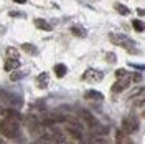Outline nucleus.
<instances>
[{"label": "nucleus", "instance_id": "obj_3", "mask_svg": "<svg viewBox=\"0 0 145 144\" xmlns=\"http://www.w3.org/2000/svg\"><path fill=\"white\" fill-rule=\"evenodd\" d=\"M122 131L127 136L135 134L137 131H138V119L135 116H125L122 119Z\"/></svg>", "mask_w": 145, "mask_h": 144}, {"label": "nucleus", "instance_id": "obj_20", "mask_svg": "<svg viewBox=\"0 0 145 144\" xmlns=\"http://www.w3.org/2000/svg\"><path fill=\"white\" fill-rule=\"evenodd\" d=\"M15 3H20V5H23V3H27L28 0H13Z\"/></svg>", "mask_w": 145, "mask_h": 144}, {"label": "nucleus", "instance_id": "obj_2", "mask_svg": "<svg viewBox=\"0 0 145 144\" xmlns=\"http://www.w3.org/2000/svg\"><path fill=\"white\" fill-rule=\"evenodd\" d=\"M0 133L3 137H17L18 133H20V126H18V121H13V119H2L0 121Z\"/></svg>", "mask_w": 145, "mask_h": 144}, {"label": "nucleus", "instance_id": "obj_10", "mask_svg": "<svg viewBox=\"0 0 145 144\" xmlns=\"http://www.w3.org/2000/svg\"><path fill=\"white\" fill-rule=\"evenodd\" d=\"M84 98L86 99H96V101H104V94L99 93V91H96V90H91V91H86Z\"/></svg>", "mask_w": 145, "mask_h": 144}, {"label": "nucleus", "instance_id": "obj_15", "mask_svg": "<svg viewBox=\"0 0 145 144\" xmlns=\"http://www.w3.org/2000/svg\"><path fill=\"white\" fill-rule=\"evenodd\" d=\"M5 53H7V58H15V60H18V56H20V52H18V48H15V46H8Z\"/></svg>", "mask_w": 145, "mask_h": 144}, {"label": "nucleus", "instance_id": "obj_6", "mask_svg": "<svg viewBox=\"0 0 145 144\" xmlns=\"http://www.w3.org/2000/svg\"><path fill=\"white\" fill-rule=\"evenodd\" d=\"M0 114H2V118H5V119H13V121H20V119H22V114L18 113L17 109H13V108L2 109Z\"/></svg>", "mask_w": 145, "mask_h": 144}, {"label": "nucleus", "instance_id": "obj_16", "mask_svg": "<svg viewBox=\"0 0 145 144\" xmlns=\"http://www.w3.org/2000/svg\"><path fill=\"white\" fill-rule=\"evenodd\" d=\"M71 33H72L74 36H79V38H82V36L88 35V32H86L84 28H78V27H72V28H71Z\"/></svg>", "mask_w": 145, "mask_h": 144}, {"label": "nucleus", "instance_id": "obj_17", "mask_svg": "<svg viewBox=\"0 0 145 144\" xmlns=\"http://www.w3.org/2000/svg\"><path fill=\"white\" fill-rule=\"evenodd\" d=\"M132 25H134V30H135V32H138V33L144 32V23H142V20H132Z\"/></svg>", "mask_w": 145, "mask_h": 144}, {"label": "nucleus", "instance_id": "obj_23", "mask_svg": "<svg viewBox=\"0 0 145 144\" xmlns=\"http://www.w3.org/2000/svg\"><path fill=\"white\" fill-rule=\"evenodd\" d=\"M0 144H7V143H5V139H3L2 136H0Z\"/></svg>", "mask_w": 145, "mask_h": 144}, {"label": "nucleus", "instance_id": "obj_19", "mask_svg": "<svg viewBox=\"0 0 145 144\" xmlns=\"http://www.w3.org/2000/svg\"><path fill=\"white\" fill-rule=\"evenodd\" d=\"M125 76H129V73L124 70V68H120V70H116V78H125Z\"/></svg>", "mask_w": 145, "mask_h": 144}, {"label": "nucleus", "instance_id": "obj_21", "mask_svg": "<svg viewBox=\"0 0 145 144\" xmlns=\"http://www.w3.org/2000/svg\"><path fill=\"white\" fill-rule=\"evenodd\" d=\"M137 13H138L140 17H144V9H137Z\"/></svg>", "mask_w": 145, "mask_h": 144}, {"label": "nucleus", "instance_id": "obj_22", "mask_svg": "<svg viewBox=\"0 0 145 144\" xmlns=\"http://www.w3.org/2000/svg\"><path fill=\"white\" fill-rule=\"evenodd\" d=\"M107 58L110 60V61H114V60H116V56H114V55H107Z\"/></svg>", "mask_w": 145, "mask_h": 144}, {"label": "nucleus", "instance_id": "obj_8", "mask_svg": "<svg viewBox=\"0 0 145 144\" xmlns=\"http://www.w3.org/2000/svg\"><path fill=\"white\" fill-rule=\"evenodd\" d=\"M116 143L117 144H135L124 131H122V129H119L117 133H116Z\"/></svg>", "mask_w": 145, "mask_h": 144}, {"label": "nucleus", "instance_id": "obj_12", "mask_svg": "<svg viewBox=\"0 0 145 144\" xmlns=\"http://www.w3.org/2000/svg\"><path fill=\"white\" fill-rule=\"evenodd\" d=\"M66 73H68V68H66V65H63V63L54 65V75H56V78H63Z\"/></svg>", "mask_w": 145, "mask_h": 144}, {"label": "nucleus", "instance_id": "obj_9", "mask_svg": "<svg viewBox=\"0 0 145 144\" xmlns=\"http://www.w3.org/2000/svg\"><path fill=\"white\" fill-rule=\"evenodd\" d=\"M36 25V28H40V30H45V32H53V25L51 23H48L46 20H41V18H35V22H33Z\"/></svg>", "mask_w": 145, "mask_h": 144}, {"label": "nucleus", "instance_id": "obj_13", "mask_svg": "<svg viewBox=\"0 0 145 144\" xmlns=\"http://www.w3.org/2000/svg\"><path fill=\"white\" fill-rule=\"evenodd\" d=\"M114 10L117 13H120V15H129L130 13V9L127 5H124V3H114Z\"/></svg>", "mask_w": 145, "mask_h": 144}, {"label": "nucleus", "instance_id": "obj_14", "mask_svg": "<svg viewBox=\"0 0 145 144\" xmlns=\"http://www.w3.org/2000/svg\"><path fill=\"white\" fill-rule=\"evenodd\" d=\"M22 50H25L27 53L33 55V56L38 55V48H36L35 45H31V43H23V45H22Z\"/></svg>", "mask_w": 145, "mask_h": 144}, {"label": "nucleus", "instance_id": "obj_18", "mask_svg": "<svg viewBox=\"0 0 145 144\" xmlns=\"http://www.w3.org/2000/svg\"><path fill=\"white\" fill-rule=\"evenodd\" d=\"M25 75H27V71H13L12 75H10V80H12V81L22 80V78H23Z\"/></svg>", "mask_w": 145, "mask_h": 144}, {"label": "nucleus", "instance_id": "obj_11", "mask_svg": "<svg viewBox=\"0 0 145 144\" xmlns=\"http://www.w3.org/2000/svg\"><path fill=\"white\" fill-rule=\"evenodd\" d=\"M36 86L38 88H46L48 86V73H40L36 76Z\"/></svg>", "mask_w": 145, "mask_h": 144}, {"label": "nucleus", "instance_id": "obj_7", "mask_svg": "<svg viewBox=\"0 0 145 144\" xmlns=\"http://www.w3.org/2000/svg\"><path fill=\"white\" fill-rule=\"evenodd\" d=\"M18 68H20V60H15V58H7L5 60V65H3L5 71H15Z\"/></svg>", "mask_w": 145, "mask_h": 144}, {"label": "nucleus", "instance_id": "obj_4", "mask_svg": "<svg viewBox=\"0 0 145 144\" xmlns=\"http://www.w3.org/2000/svg\"><path fill=\"white\" fill-rule=\"evenodd\" d=\"M132 85V75H129V76H125V78H119L114 85H112V88H110V91L114 93V94H117V93H122V91H125L129 86Z\"/></svg>", "mask_w": 145, "mask_h": 144}, {"label": "nucleus", "instance_id": "obj_1", "mask_svg": "<svg viewBox=\"0 0 145 144\" xmlns=\"http://www.w3.org/2000/svg\"><path fill=\"white\" fill-rule=\"evenodd\" d=\"M109 40L114 45H119V46H122V48H125L129 53H138V48H137L135 42L132 38H129L127 35H124V33H110Z\"/></svg>", "mask_w": 145, "mask_h": 144}, {"label": "nucleus", "instance_id": "obj_5", "mask_svg": "<svg viewBox=\"0 0 145 144\" xmlns=\"http://www.w3.org/2000/svg\"><path fill=\"white\" fill-rule=\"evenodd\" d=\"M102 78H104V73L99 70H94V68H88L81 76L82 81H101Z\"/></svg>", "mask_w": 145, "mask_h": 144}]
</instances>
